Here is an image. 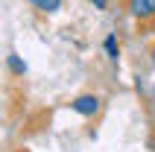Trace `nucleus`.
I'll return each instance as SVG.
<instances>
[{"instance_id": "nucleus-1", "label": "nucleus", "mask_w": 155, "mask_h": 152, "mask_svg": "<svg viewBox=\"0 0 155 152\" xmlns=\"http://www.w3.org/2000/svg\"><path fill=\"white\" fill-rule=\"evenodd\" d=\"M100 105H103V100L97 94H79L76 100L70 102V108L76 111V114H82V117H94L97 111H100Z\"/></svg>"}, {"instance_id": "nucleus-2", "label": "nucleus", "mask_w": 155, "mask_h": 152, "mask_svg": "<svg viewBox=\"0 0 155 152\" xmlns=\"http://www.w3.org/2000/svg\"><path fill=\"white\" fill-rule=\"evenodd\" d=\"M126 9L135 21H152L155 18V0H126Z\"/></svg>"}, {"instance_id": "nucleus-3", "label": "nucleus", "mask_w": 155, "mask_h": 152, "mask_svg": "<svg viewBox=\"0 0 155 152\" xmlns=\"http://www.w3.org/2000/svg\"><path fill=\"white\" fill-rule=\"evenodd\" d=\"M32 9H38L41 15H56L61 9V0H26Z\"/></svg>"}, {"instance_id": "nucleus-4", "label": "nucleus", "mask_w": 155, "mask_h": 152, "mask_svg": "<svg viewBox=\"0 0 155 152\" xmlns=\"http://www.w3.org/2000/svg\"><path fill=\"white\" fill-rule=\"evenodd\" d=\"M103 47H105V56H108L111 61L120 59V44H117V35H108V38L103 41Z\"/></svg>"}, {"instance_id": "nucleus-5", "label": "nucleus", "mask_w": 155, "mask_h": 152, "mask_svg": "<svg viewBox=\"0 0 155 152\" xmlns=\"http://www.w3.org/2000/svg\"><path fill=\"white\" fill-rule=\"evenodd\" d=\"M9 70H12L15 76H24V73H26V64L21 61V56H15V53L9 56Z\"/></svg>"}, {"instance_id": "nucleus-6", "label": "nucleus", "mask_w": 155, "mask_h": 152, "mask_svg": "<svg viewBox=\"0 0 155 152\" xmlns=\"http://www.w3.org/2000/svg\"><path fill=\"white\" fill-rule=\"evenodd\" d=\"M94 9H108V0H88Z\"/></svg>"}, {"instance_id": "nucleus-7", "label": "nucleus", "mask_w": 155, "mask_h": 152, "mask_svg": "<svg viewBox=\"0 0 155 152\" xmlns=\"http://www.w3.org/2000/svg\"><path fill=\"white\" fill-rule=\"evenodd\" d=\"M149 56H152V64H155V44H152V50H149Z\"/></svg>"}, {"instance_id": "nucleus-8", "label": "nucleus", "mask_w": 155, "mask_h": 152, "mask_svg": "<svg viewBox=\"0 0 155 152\" xmlns=\"http://www.w3.org/2000/svg\"><path fill=\"white\" fill-rule=\"evenodd\" d=\"M18 152H26V149H18Z\"/></svg>"}, {"instance_id": "nucleus-9", "label": "nucleus", "mask_w": 155, "mask_h": 152, "mask_svg": "<svg viewBox=\"0 0 155 152\" xmlns=\"http://www.w3.org/2000/svg\"><path fill=\"white\" fill-rule=\"evenodd\" d=\"M152 94H155V88H152Z\"/></svg>"}, {"instance_id": "nucleus-10", "label": "nucleus", "mask_w": 155, "mask_h": 152, "mask_svg": "<svg viewBox=\"0 0 155 152\" xmlns=\"http://www.w3.org/2000/svg\"><path fill=\"white\" fill-rule=\"evenodd\" d=\"M152 146H155V140H152Z\"/></svg>"}]
</instances>
